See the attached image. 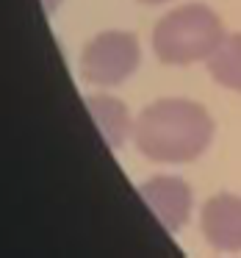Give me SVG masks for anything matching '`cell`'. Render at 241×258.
I'll return each instance as SVG.
<instances>
[{"label": "cell", "mask_w": 241, "mask_h": 258, "mask_svg": "<svg viewBox=\"0 0 241 258\" xmlns=\"http://www.w3.org/2000/svg\"><path fill=\"white\" fill-rule=\"evenodd\" d=\"M213 117L189 97H161L141 108L133 122V145L155 164H189L211 147Z\"/></svg>", "instance_id": "1"}, {"label": "cell", "mask_w": 241, "mask_h": 258, "mask_svg": "<svg viewBox=\"0 0 241 258\" xmlns=\"http://www.w3.org/2000/svg\"><path fill=\"white\" fill-rule=\"evenodd\" d=\"M224 39V25L219 14L205 3H186L167 12L152 28V53L161 64L189 67L208 61L219 42Z\"/></svg>", "instance_id": "2"}, {"label": "cell", "mask_w": 241, "mask_h": 258, "mask_svg": "<svg viewBox=\"0 0 241 258\" xmlns=\"http://www.w3.org/2000/svg\"><path fill=\"white\" fill-rule=\"evenodd\" d=\"M141 47L130 31H103L81 53V75L95 86H119L139 70Z\"/></svg>", "instance_id": "3"}, {"label": "cell", "mask_w": 241, "mask_h": 258, "mask_svg": "<svg viewBox=\"0 0 241 258\" xmlns=\"http://www.w3.org/2000/svg\"><path fill=\"white\" fill-rule=\"evenodd\" d=\"M139 197L167 233L183 230L191 217V206H194L191 186L178 175H152V178H147L139 186Z\"/></svg>", "instance_id": "4"}, {"label": "cell", "mask_w": 241, "mask_h": 258, "mask_svg": "<svg viewBox=\"0 0 241 258\" xmlns=\"http://www.w3.org/2000/svg\"><path fill=\"white\" fill-rule=\"evenodd\" d=\"M205 241L219 252H241V197L222 191L205 200L200 214Z\"/></svg>", "instance_id": "5"}, {"label": "cell", "mask_w": 241, "mask_h": 258, "mask_svg": "<svg viewBox=\"0 0 241 258\" xmlns=\"http://www.w3.org/2000/svg\"><path fill=\"white\" fill-rule=\"evenodd\" d=\"M86 111L95 119L97 134L103 136L106 147L111 150H119L125 142L133 136V119H130V111L125 108L122 100L111 95H89L86 97Z\"/></svg>", "instance_id": "6"}, {"label": "cell", "mask_w": 241, "mask_h": 258, "mask_svg": "<svg viewBox=\"0 0 241 258\" xmlns=\"http://www.w3.org/2000/svg\"><path fill=\"white\" fill-rule=\"evenodd\" d=\"M205 67L219 86L241 95V34L224 36L216 50L208 56Z\"/></svg>", "instance_id": "7"}, {"label": "cell", "mask_w": 241, "mask_h": 258, "mask_svg": "<svg viewBox=\"0 0 241 258\" xmlns=\"http://www.w3.org/2000/svg\"><path fill=\"white\" fill-rule=\"evenodd\" d=\"M64 0H39V6H42V12L50 17V14H56L58 12V6H61Z\"/></svg>", "instance_id": "8"}, {"label": "cell", "mask_w": 241, "mask_h": 258, "mask_svg": "<svg viewBox=\"0 0 241 258\" xmlns=\"http://www.w3.org/2000/svg\"><path fill=\"white\" fill-rule=\"evenodd\" d=\"M139 3H144V6H158V3H167V0H139Z\"/></svg>", "instance_id": "9"}]
</instances>
